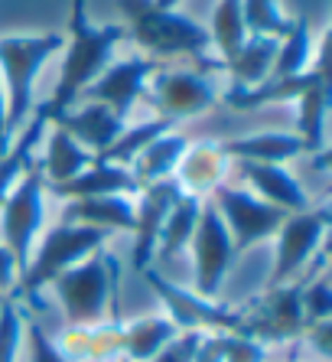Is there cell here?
<instances>
[{
  "label": "cell",
  "instance_id": "obj_1",
  "mask_svg": "<svg viewBox=\"0 0 332 362\" xmlns=\"http://www.w3.org/2000/svg\"><path fill=\"white\" fill-rule=\"evenodd\" d=\"M117 281H121V264L105 245L85 262L62 271L49 287L69 327H95L101 320H117L121 310Z\"/></svg>",
  "mask_w": 332,
  "mask_h": 362
},
{
  "label": "cell",
  "instance_id": "obj_2",
  "mask_svg": "<svg viewBox=\"0 0 332 362\" xmlns=\"http://www.w3.org/2000/svg\"><path fill=\"white\" fill-rule=\"evenodd\" d=\"M124 26L117 23H82L69 26V40L62 46V72H59L56 92L42 105V115L56 121L62 111H69L78 101V95L111 66L117 46L124 42Z\"/></svg>",
  "mask_w": 332,
  "mask_h": 362
},
{
  "label": "cell",
  "instance_id": "obj_3",
  "mask_svg": "<svg viewBox=\"0 0 332 362\" xmlns=\"http://www.w3.org/2000/svg\"><path fill=\"white\" fill-rule=\"evenodd\" d=\"M121 17L127 20L124 33L147 52L150 59L170 56H206L212 49L208 30L176 7H160L157 0H117Z\"/></svg>",
  "mask_w": 332,
  "mask_h": 362
},
{
  "label": "cell",
  "instance_id": "obj_4",
  "mask_svg": "<svg viewBox=\"0 0 332 362\" xmlns=\"http://www.w3.org/2000/svg\"><path fill=\"white\" fill-rule=\"evenodd\" d=\"M62 46H66V33L0 36V82L7 92L10 134H17L36 111V76L56 52H62Z\"/></svg>",
  "mask_w": 332,
  "mask_h": 362
},
{
  "label": "cell",
  "instance_id": "obj_5",
  "mask_svg": "<svg viewBox=\"0 0 332 362\" xmlns=\"http://www.w3.org/2000/svg\"><path fill=\"white\" fill-rule=\"evenodd\" d=\"M108 242H111V232L95 228V226L59 222V226L46 228V235L36 238L33 255H30V264H26V271L20 274L13 297H20V300H33L42 287H49L62 271H69L72 264L85 262L88 255H95Z\"/></svg>",
  "mask_w": 332,
  "mask_h": 362
},
{
  "label": "cell",
  "instance_id": "obj_6",
  "mask_svg": "<svg viewBox=\"0 0 332 362\" xmlns=\"http://www.w3.org/2000/svg\"><path fill=\"white\" fill-rule=\"evenodd\" d=\"M307 327L309 323L303 313V300H300V281L264 287L261 297L235 310V329L264 346L293 343L303 337Z\"/></svg>",
  "mask_w": 332,
  "mask_h": 362
},
{
  "label": "cell",
  "instance_id": "obj_7",
  "mask_svg": "<svg viewBox=\"0 0 332 362\" xmlns=\"http://www.w3.org/2000/svg\"><path fill=\"white\" fill-rule=\"evenodd\" d=\"M326 232H329V209L307 206L300 212H287V219L274 232V268L267 274V287L300 281L323 252Z\"/></svg>",
  "mask_w": 332,
  "mask_h": 362
},
{
  "label": "cell",
  "instance_id": "obj_8",
  "mask_svg": "<svg viewBox=\"0 0 332 362\" xmlns=\"http://www.w3.org/2000/svg\"><path fill=\"white\" fill-rule=\"evenodd\" d=\"M42 222H46V180L33 163L0 206V235L13 255L20 274L30 264L36 238L42 235Z\"/></svg>",
  "mask_w": 332,
  "mask_h": 362
},
{
  "label": "cell",
  "instance_id": "obj_9",
  "mask_svg": "<svg viewBox=\"0 0 332 362\" xmlns=\"http://www.w3.org/2000/svg\"><path fill=\"white\" fill-rule=\"evenodd\" d=\"M189 252H192V291L208 300H218L222 294V284L232 271L235 258H238V248L232 242V232L222 222L218 209L212 202H202L199 222H196V232L189 238Z\"/></svg>",
  "mask_w": 332,
  "mask_h": 362
},
{
  "label": "cell",
  "instance_id": "obj_10",
  "mask_svg": "<svg viewBox=\"0 0 332 362\" xmlns=\"http://www.w3.org/2000/svg\"><path fill=\"white\" fill-rule=\"evenodd\" d=\"M208 202L215 206L218 216H222V222L228 226L238 255L248 252V248H254L258 242H267V238L280 228V222L287 219V212L277 209V206H271V202H264L261 196H254L248 186L222 183V186L212 189Z\"/></svg>",
  "mask_w": 332,
  "mask_h": 362
},
{
  "label": "cell",
  "instance_id": "obj_11",
  "mask_svg": "<svg viewBox=\"0 0 332 362\" xmlns=\"http://www.w3.org/2000/svg\"><path fill=\"white\" fill-rule=\"evenodd\" d=\"M141 278L150 284V291L163 303V313L173 320L176 329H202V333H218V329H235V310L218 300L196 294L192 287H179L170 281L160 268L141 271Z\"/></svg>",
  "mask_w": 332,
  "mask_h": 362
},
{
  "label": "cell",
  "instance_id": "obj_12",
  "mask_svg": "<svg viewBox=\"0 0 332 362\" xmlns=\"http://www.w3.org/2000/svg\"><path fill=\"white\" fill-rule=\"evenodd\" d=\"M143 95H150L160 118L170 121V124L206 115L218 105L215 82L206 72H192V69H166V72L157 69Z\"/></svg>",
  "mask_w": 332,
  "mask_h": 362
},
{
  "label": "cell",
  "instance_id": "obj_13",
  "mask_svg": "<svg viewBox=\"0 0 332 362\" xmlns=\"http://www.w3.org/2000/svg\"><path fill=\"white\" fill-rule=\"evenodd\" d=\"M160 69L157 59H150V56H124V59H111V66L95 78L78 101H98V105H108L114 111L117 118H124L131 115V108L137 105L143 92H147V82L153 78V72ZM75 101V105H78Z\"/></svg>",
  "mask_w": 332,
  "mask_h": 362
},
{
  "label": "cell",
  "instance_id": "obj_14",
  "mask_svg": "<svg viewBox=\"0 0 332 362\" xmlns=\"http://www.w3.org/2000/svg\"><path fill=\"white\" fill-rule=\"evenodd\" d=\"M179 193H183V189H179V183H176L173 177L143 186L141 193H137L141 199L134 202L137 219H134V255H131V264H134L137 274L147 271V268H153L160 228H163L166 216H170V209H173V202L179 199Z\"/></svg>",
  "mask_w": 332,
  "mask_h": 362
},
{
  "label": "cell",
  "instance_id": "obj_15",
  "mask_svg": "<svg viewBox=\"0 0 332 362\" xmlns=\"http://www.w3.org/2000/svg\"><path fill=\"white\" fill-rule=\"evenodd\" d=\"M49 124H59L75 144H82L92 157H98V153H105L111 144L121 137V131L127 127V121L117 118L108 105L85 101L82 108L62 111V115H59L56 121H49Z\"/></svg>",
  "mask_w": 332,
  "mask_h": 362
},
{
  "label": "cell",
  "instance_id": "obj_16",
  "mask_svg": "<svg viewBox=\"0 0 332 362\" xmlns=\"http://www.w3.org/2000/svg\"><path fill=\"white\" fill-rule=\"evenodd\" d=\"M56 346L72 362H114L124 356V323L101 320L95 327H69L59 333Z\"/></svg>",
  "mask_w": 332,
  "mask_h": 362
},
{
  "label": "cell",
  "instance_id": "obj_17",
  "mask_svg": "<svg viewBox=\"0 0 332 362\" xmlns=\"http://www.w3.org/2000/svg\"><path fill=\"white\" fill-rule=\"evenodd\" d=\"M241 170V177L248 180V189L261 196L264 202L277 206L283 212H300L309 206L307 189L300 186V180L290 170H283V163H251V160H235Z\"/></svg>",
  "mask_w": 332,
  "mask_h": 362
},
{
  "label": "cell",
  "instance_id": "obj_18",
  "mask_svg": "<svg viewBox=\"0 0 332 362\" xmlns=\"http://www.w3.org/2000/svg\"><path fill=\"white\" fill-rule=\"evenodd\" d=\"M228 157H225L222 144L215 141H202V144H189L183 153V160L176 167L173 180L179 183L183 193H192L199 199H208L215 186L225 183V173H228Z\"/></svg>",
  "mask_w": 332,
  "mask_h": 362
},
{
  "label": "cell",
  "instance_id": "obj_19",
  "mask_svg": "<svg viewBox=\"0 0 332 362\" xmlns=\"http://www.w3.org/2000/svg\"><path fill=\"white\" fill-rule=\"evenodd\" d=\"M59 199H82V196H134L141 193V186L134 180L131 167H117V163H105L95 157L78 177L66 180V183L46 186Z\"/></svg>",
  "mask_w": 332,
  "mask_h": 362
},
{
  "label": "cell",
  "instance_id": "obj_20",
  "mask_svg": "<svg viewBox=\"0 0 332 362\" xmlns=\"http://www.w3.org/2000/svg\"><path fill=\"white\" fill-rule=\"evenodd\" d=\"M134 199L131 196H82V199H66L62 222L75 226H95L105 232H134Z\"/></svg>",
  "mask_w": 332,
  "mask_h": 362
},
{
  "label": "cell",
  "instance_id": "obj_21",
  "mask_svg": "<svg viewBox=\"0 0 332 362\" xmlns=\"http://www.w3.org/2000/svg\"><path fill=\"white\" fill-rule=\"evenodd\" d=\"M222 151L228 160H251V163H287L293 157H303L307 147L293 131H261L244 134L235 141H225Z\"/></svg>",
  "mask_w": 332,
  "mask_h": 362
},
{
  "label": "cell",
  "instance_id": "obj_22",
  "mask_svg": "<svg viewBox=\"0 0 332 362\" xmlns=\"http://www.w3.org/2000/svg\"><path fill=\"white\" fill-rule=\"evenodd\" d=\"M297 105V131L293 134L303 141L307 153H326V144H329V134H326V118H329V85H326V76L313 78V82L303 88V92L293 98Z\"/></svg>",
  "mask_w": 332,
  "mask_h": 362
},
{
  "label": "cell",
  "instance_id": "obj_23",
  "mask_svg": "<svg viewBox=\"0 0 332 362\" xmlns=\"http://www.w3.org/2000/svg\"><path fill=\"white\" fill-rule=\"evenodd\" d=\"M46 124H49V118L42 115V108H36L33 115H30V121L13 134L7 153L0 157V206H4V199L10 196V189L23 180L26 170L36 163V147H40V141L46 137Z\"/></svg>",
  "mask_w": 332,
  "mask_h": 362
},
{
  "label": "cell",
  "instance_id": "obj_24",
  "mask_svg": "<svg viewBox=\"0 0 332 362\" xmlns=\"http://www.w3.org/2000/svg\"><path fill=\"white\" fill-rule=\"evenodd\" d=\"M186 147H189V137L186 134H176V131H163L160 137L143 147L137 153V160L131 163V173L137 180V186H150V183H160V180H170L183 160Z\"/></svg>",
  "mask_w": 332,
  "mask_h": 362
},
{
  "label": "cell",
  "instance_id": "obj_25",
  "mask_svg": "<svg viewBox=\"0 0 332 362\" xmlns=\"http://www.w3.org/2000/svg\"><path fill=\"white\" fill-rule=\"evenodd\" d=\"M323 72V66L309 69L303 76H290V78H264L261 85H251V88H228L225 92V105L235 111H254L264 108V105H283V101H293L316 76Z\"/></svg>",
  "mask_w": 332,
  "mask_h": 362
},
{
  "label": "cell",
  "instance_id": "obj_26",
  "mask_svg": "<svg viewBox=\"0 0 332 362\" xmlns=\"http://www.w3.org/2000/svg\"><path fill=\"white\" fill-rule=\"evenodd\" d=\"M92 160L95 157L85 151L82 144H75L62 127L52 124L49 137H46V151H42V157H40L36 167H40L46 186H56V183H66V180L78 177Z\"/></svg>",
  "mask_w": 332,
  "mask_h": 362
},
{
  "label": "cell",
  "instance_id": "obj_27",
  "mask_svg": "<svg viewBox=\"0 0 332 362\" xmlns=\"http://www.w3.org/2000/svg\"><path fill=\"white\" fill-rule=\"evenodd\" d=\"M202 202L206 199H199V196L179 193V199L173 202V209H170L163 228H160L153 262L166 264V262H173L176 255H183L186 248H189V238H192V232H196V222H199Z\"/></svg>",
  "mask_w": 332,
  "mask_h": 362
},
{
  "label": "cell",
  "instance_id": "obj_28",
  "mask_svg": "<svg viewBox=\"0 0 332 362\" xmlns=\"http://www.w3.org/2000/svg\"><path fill=\"white\" fill-rule=\"evenodd\" d=\"M277 42L280 40H271V36H248L232 59L222 62V69L232 76L235 88H251V85H261L264 78H271V69L277 59Z\"/></svg>",
  "mask_w": 332,
  "mask_h": 362
},
{
  "label": "cell",
  "instance_id": "obj_29",
  "mask_svg": "<svg viewBox=\"0 0 332 362\" xmlns=\"http://www.w3.org/2000/svg\"><path fill=\"white\" fill-rule=\"evenodd\" d=\"M179 329L166 313H147L137 320L124 323V359L131 362H150L163 349Z\"/></svg>",
  "mask_w": 332,
  "mask_h": 362
},
{
  "label": "cell",
  "instance_id": "obj_30",
  "mask_svg": "<svg viewBox=\"0 0 332 362\" xmlns=\"http://www.w3.org/2000/svg\"><path fill=\"white\" fill-rule=\"evenodd\" d=\"M319 46L313 42V30L307 20H293V30L277 42V59L271 69V78H290V76H303L313 66Z\"/></svg>",
  "mask_w": 332,
  "mask_h": 362
},
{
  "label": "cell",
  "instance_id": "obj_31",
  "mask_svg": "<svg viewBox=\"0 0 332 362\" xmlns=\"http://www.w3.org/2000/svg\"><path fill=\"white\" fill-rule=\"evenodd\" d=\"M244 40H248V30H244L241 0H218L212 10V23H208V42L218 52V59L228 62Z\"/></svg>",
  "mask_w": 332,
  "mask_h": 362
},
{
  "label": "cell",
  "instance_id": "obj_32",
  "mask_svg": "<svg viewBox=\"0 0 332 362\" xmlns=\"http://www.w3.org/2000/svg\"><path fill=\"white\" fill-rule=\"evenodd\" d=\"M163 131H173V124L163 118H153V121H143V124H134V127H124L121 137L111 144L105 153H98V160L105 163H117V167H131L137 160V153L147 147L153 137H160Z\"/></svg>",
  "mask_w": 332,
  "mask_h": 362
},
{
  "label": "cell",
  "instance_id": "obj_33",
  "mask_svg": "<svg viewBox=\"0 0 332 362\" xmlns=\"http://www.w3.org/2000/svg\"><path fill=\"white\" fill-rule=\"evenodd\" d=\"M244 10V30L248 36H271L283 40L293 30V17H287L280 0H241Z\"/></svg>",
  "mask_w": 332,
  "mask_h": 362
},
{
  "label": "cell",
  "instance_id": "obj_34",
  "mask_svg": "<svg viewBox=\"0 0 332 362\" xmlns=\"http://www.w3.org/2000/svg\"><path fill=\"white\" fill-rule=\"evenodd\" d=\"M26 303L13 294L4 297L0 307V362H20V349L26 343Z\"/></svg>",
  "mask_w": 332,
  "mask_h": 362
},
{
  "label": "cell",
  "instance_id": "obj_35",
  "mask_svg": "<svg viewBox=\"0 0 332 362\" xmlns=\"http://www.w3.org/2000/svg\"><path fill=\"white\" fill-rule=\"evenodd\" d=\"M212 343H215V353L222 362H267L271 359V346L244 337L238 329H218V333H212Z\"/></svg>",
  "mask_w": 332,
  "mask_h": 362
},
{
  "label": "cell",
  "instance_id": "obj_36",
  "mask_svg": "<svg viewBox=\"0 0 332 362\" xmlns=\"http://www.w3.org/2000/svg\"><path fill=\"white\" fill-rule=\"evenodd\" d=\"M26 349H30V362H72L62 349L56 346V339L46 333L33 313H26Z\"/></svg>",
  "mask_w": 332,
  "mask_h": 362
},
{
  "label": "cell",
  "instance_id": "obj_37",
  "mask_svg": "<svg viewBox=\"0 0 332 362\" xmlns=\"http://www.w3.org/2000/svg\"><path fill=\"white\" fill-rule=\"evenodd\" d=\"M202 339H206L202 329H179L150 362H196V356L202 349Z\"/></svg>",
  "mask_w": 332,
  "mask_h": 362
},
{
  "label": "cell",
  "instance_id": "obj_38",
  "mask_svg": "<svg viewBox=\"0 0 332 362\" xmlns=\"http://www.w3.org/2000/svg\"><path fill=\"white\" fill-rule=\"evenodd\" d=\"M17 281H20V268L13 262V255L4 242H0V294H13L17 291Z\"/></svg>",
  "mask_w": 332,
  "mask_h": 362
},
{
  "label": "cell",
  "instance_id": "obj_39",
  "mask_svg": "<svg viewBox=\"0 0 332 362\" xmlns=\"http://www.w3.org/2000/svg\"><path fill=\"white\" fill-rule=\"evenodd\" d=\"M10 141H13V134H10V121H7V92H4V82H0V157L7 153Z\"/></svg>",
  "mask_w": 332,
  "mask_h": 362
},
{
  "label": "cell",
  "instance_id": "obj_40",
  "mask_svg": "<svg viewBox=\"0 0 332 362\" xmlns=\"http://www.w3.org/2000/svg\"><path fill=\"white\" fill-rule=\"evenodd\" d=\"M88 23V0H72V13H69V26Z\"/></svg>",
  "mask_w": 332,
  "mask_h": 362
},
{
  "label": "cell",
  "instance_id": "obj_41",
  "mask_svg": "<svg viewBox=\"0 0 332 362\" xmlns=\"http://www.w3.org/2000/svg\"><path fill=\"white\" fill-rule=\"evenodd\" d=\"M196 362H222L215 353V343H212V333H206V339H202V349L199 356H196Z\"/></svg>",
  "mask_w": 332,
  "mask_h": 362
},
{
  "label": "cell",
  "instance_id": "obj_42",
  "mask_svg": "<svg viewBox=\"0 0 332 362\" xmlns=\"http://www.w3.org/2000/svg\"><path fill=\"white\" fill-rule=\"evenodd\" d=\"M160 7H176V0H157Z\"/></svg>",
  "mask_w": 332,
  "mask_h": 362
},
{
  "label": "cell",
  "instance_id": "obj_43",
  "mask_svg": "<svg viewBox=\"0 0 332 362\" xmlns=\"http://www.w3.org/2000/svg\"><path fill=\"white\" fill-rule=\"evenodd\" d=\"M114 362H131V359H124V356H121V359H114Z\"/></svg>",
  "mask_w": 332,
  "mask_h": 362
},
{
  "label": "cell",
  "instance_id": "obj_44",
  "mask_svg": "<svg viewBox=\"0 0 332 362\" xmlns=\"http://www.w3.org/2000/svg\"><path fill=\"white\" fill-rule=\"evenodd\" d=\"M4 297H7V294H0V307H4Z\"/></svg>",
  "mask_w": 332,
  "mask_h": 362
}]
</instances>
